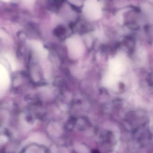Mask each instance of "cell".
I'll use <instances>...</instances> for the list:
<instances>
[{
    "label": "cell",
    "instance_id": "obj_5",
    "mask_svg": "<svg viewBox=\"0 0 153 153\" xmlns=\"http://www.w3.org/2000/svg\"><path fill=\"white\" fill-rule=\"evenodd\" d=\"M25 2H26L27 3H32L34 2L35 0H24Z\"/></svg>",
    "mask_w": 153,
    "mask_h": 153
},
{
    "label": "cell",
    "instance_id": "obj_2",
    "mask_svg": "<svg viewBox=\"0 0 153 153\" xmlns=\"http://www.w3.org/2000/svg\"><path fill=\"white\" fill-rule=\"evenodd\" d=\"M8 82L9 76L7 72L4 67L0 65V90L6 87Z\"/></svg>",
    "mask_w": 153,
    "mask_h": 153
},
{
    "label": "cell",
    "instance_id": "obj_3",
    "mask_svg": "<svg viewBox=\"0 0 153 153\" xmlns=\"http://www.w3.org/2000/svg\"><path fill=\"white\" fill-rule=\"evenodd\" d=\"M69 1L72 4H74L76 6H81L82 3V0H69Z\"/></svg>",
    "mask_w": 153,
    "mask_h": 153
},
{
    "label": "cell",
    "instance_id": "obj_4",
    "mask_svg": "<svg viewBox=\"0 0 153 153\" xmlns=\"http://www.w3.org/2000/svg\"><path fill=\"white\" fill-rule=\"evenodd\" d=\"M7 138L5 136H0V142H6Z\"/></svg>",
    "mask_w": 153,
    "mask_h": 153
},
{
    "label": "cell",
    "instance_id": "obj_6",
    "mask_svg": "<svg viewBox=\"0 0 153 153\" xmlns=\"http://www.w3.org/2000/svg\"><path fill=\"white\" fill-rule=\"evenodd\" d=\"M92 153H99V152L98 151V150H95V149H94L92 151Z\"/></svg>",
    "mask_w": 153,
    "mask_h": 153
},
{
    "label": "cell",
    "instance_id": "obj_1",
    "mask_svg": "<svg viewBox=\"0 0 153 153\" xmlns=\"http://www.w3.org/2000/svg\"><path fill=\"white\" fill-rule=\"evenodd\" d=\"M83 12L84 15L89 19H99L102 15L101 5L97 0H86Z\"/></svg>",
    "mask_w": 153,
    "mask_h": 153
},
{
    "label": "cell",
    "instance_id": "obj_7",
    "mask_svg": "<svg viewBox=\"0 0 153 153\" xmlns=\"http://www.w3.org/2000/svg\"><path fill=\"white\" fill-rule=\"evenodd\" d=\"M3 1H6V2H8V1H9V0H2Z\"/></svg>",
    "mask_w": 153,
    "mask_h": 153
}]
</instances>
